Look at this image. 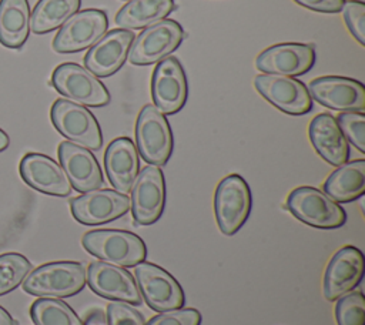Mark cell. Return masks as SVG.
<instances>
[{"label":"cell","instance_id":"38","mask_svg":"<svg viewBox=\"0 0 365 325\" xmlns=\"http://www.w3.org/2000/svg\"><path fill=\"white\" fill-rule=\"evenodd\" d=\"M9 144H10V138H9V135L0 128V153L1 151H4L7 147H9Z\"/></svg>","mask_w":365,"mask_h":325},{"label":"cell","instance_id":"29","mask_svg":"<svg viewBox=\"0 0 365 325\" xmlns=\"http://www.w3.org/2000/svg\"><path fill=\"white\" fill-rule=\"evenodd\" d=\"M30 261L17 252H7L0 255V295L16 289L24 278L30 274Z\"/></svg>","mask_w":365,"mask_h":325},{"label":"cell","instance_id":"17","mask_svg":"<svg viewBox=\"0 0 365 325\" xmlns=\"http://www.w3.org/2000/svg\"><path fill=\"white\" fill-rule=\"evenodd\" d=\"M364 254L354 245H345L329 259L324 274V296L336 301L356 288L364 277Z\"/></svg>","mask_w":365,"mask_h":325},{"label":"cell","instance_id":"20","mask_svg":"<svg viewBox=\"0 0 365 325\" xmlns=\"http://www.w3.org/2000/svg\"><path fill=\"white\" fill-rule=\"evenodd\" d=\"M20 175L27 185L48 195L67 197L73 190L63 167L46 154H26L20 161Z\"/></svg>","mask_w":365,"mask_h":325},{"label":"cell","instance_id":"7","mask_svg":"<svg viewBox=\"0 0 365 325\" xmlns=\"http://www.w3.org/2000/svg\"><path fill=\"white\" fill-rule=\"evenodd\" d=\"M53 87L67 100L88 107L110 103V93L103 81L77 63H63L51 74Z\"/></svg>","mask_w":365,"mask_h":325},{"label":"cell","instance_id":"4","mask_svg":"<svg viewBox=\"0 0 365 325\" xmlns=\"http://www.w3.org/2000/svg\"><path fill=\"white\" fill-rule=\"evenodd\" d=\"M287 208L297 220L315 228L332 229L346 221L345 210L315 187L304 185L292 190L287 198Z\"/></svg>","mask_w":365,"mask_h":325},{"label":"cell","instance_id":"24","mask_svg":"<svg viewBox=\"0 0 365 325\" xmlns=\"http://www.w3.org/2000/svg\"><path fill=\"white\" fill-rule=\"evenodd\" d=\"M324 192L336 202H351L365 192V160L339 165L324 182Z\"/></svg>","mask_w":365,"mask_h":325},{"label":"cell","instance_id":"25","mask_svg":"<svg viewBox=\"0 0 365 325\" xmlns=\"http://www.w3.org/2000/svg\"><path fill=\"white\" fill-rule=\"evenodd\" d=\"M30 7L27 0H0V43L20 48L30 33Z\"/></svg>","mask_w":365,"mask_h":325},{"label":"cell","instance_id":"15","mask_svg":"<svg viewBox=\"0 0 365 325\" xmlns=\"http://www.w3.org/2000/svg\"><path fill=\"white\" fill-rule=\"evenodd\" d=\"M315 47L309 43H278L261 51L255 66L264 74L298 77L315 64Z\"/></svg>","mask_w":365,"mask_h":325},{"label":"cell","instance_id":"31","mask_svg":"<svg viewBox=\"0 0 365 325\" xmlns=\"http://www.w3.org/2000/svg\"><path fill=\"white\" fill-rule=\"evenodd\" d=\"M336 121L346 141L359 153H365V114L362 111H342Z\"/></svg>","mask_w":365,"mask_h":325},{"label":"cell","instance_id":"9","mask_svg":"<svg viewBox=\"0 0 365 325\" xmlns=\"http://www.w3.org/2000/svg\"><path fill=\"white\" fill-rule=\"evenodd\" d=\"M137 287L147 305L157 311L165 312L182 308L185 296L178 281L164 268L153 262H140L134 269Z\"/></svg>","mask_w":365,"mask_h":325},{"label":"cell","instance_id":"6","mask_svg":"<svg viewBox=\"0 0 365 325\" xmlns=\"http://www.w3.org/2000/svg\"><path fill=\"white\" fill-rule=\"evenodd\" d=\"M50 118L56 130L71 143L88 150L101 148V128L94 114L84 105L66 98H57L51 105Z\"/></svg>","mask_w":365,"mask_h":325},{"label":"cell","instance_id":"35","mask_svg":"<svg viewBox=\"0 0 365 325\" xmlns=\"http://www.w3.org/2000/svg\"><path fill=\"white\" fill-rule=\"evenodd\" d=\"M302 7L321 13H338L342 10L345 0H294Z\"/></svg>","mask_w":365,"mask_h":325},{"label":"cell","instance_id":"5","mask_svg":"<svg viewBox=\"0 0 365 325\" xmlns=\"http://www.w3.org/2000/svg\"><path fill=\"white\" fill-rule=\"evenodd\" d=\"M251 207L250 185L240 174H230L220 181L214 194V212L222 234L234 235L248 220Z\"/></svg>","mask_w":365,"mask_h":325},{"label":"cell","instance_id":"16","mask_svg":"<svg viewBox=\"0 0 365 325\" xmlns=\"http://www.w3.org/2000/svg\"><path fill=\"white\" fill-rule=\"evenodd\" d=\"M308 91L319 104L339 111L365 110V86L349 77L322 76L314 78Z\"/></svg>","mask_w":365,"mask_h":325},{"label":"cell","instance_id":"21","mask_svg":"<svg viewBox=\"0 0 365 325\" xmlns=\"http://www.w3.org/2000/svg\"><path fill=\"white\" fill-rule=\"evenodd\" d=\"M58 160L76 191L87 192L103 185L104 178L100 164L88 148L63 141L58 145Z\"/></svg>","mask_w":365,"mask_h":325},{"label":"cell","instance_id":"8","mask_svg":"<svg viewBox=\"0 0 365 325\" xmlns=\"http://www.w3.org/2000/svg\"><path fill=\"white\" fill-rule=\"evenodd\" d=\"M184 38V29L171 19L145 27L133 41L128 60L134 66H150L170 56Z\"/></svg>","mask_w":365,"mask_h":325},{"label":"cell","instance_id":"11","mask_svg":"<svg viewBox=\"0 0 365 325\" xmlns=\"http://www.w3.org/2000/svg\"><path fill=\"white\" fill-rule=\"evenodd\" d=\"M165 205V180L160 167L145 165L131 187L130 208L133 218L140 225L154 224Z\"/></svg>","mask_w":365,"mask_h":325},{"label":"cell","instance_id":"26","mask_svg":"<svg viewBox=\"0 0 365 325\" xmlns=\"http://www.w3.org/2000/svg\"><path fill=\"white\" fill-rule=\"evenodd\" d=\"M174 0H130L115 14L120 29H145L174 11Z\"/></svg>","mask_w":365,"mask_h":325},{"label":"cell","instance_id":"32","mask_svg":"<svg viewBox=\"0 0 365 325\" xmlns=\"http://www.w3.org/2000/svg\"><path fill=\"white\" fill-rule=\"evenodd\" d=\"M341 11L354 38L361 46H365V3L359 0L345 1Z\"/></svg>","mask_w":365,"mask_h":325},{"label":"cell","instance_id":"18","mask_svg":"<svg viewBox=\"0 0 365 325\" xmlns=\"http://www.w3.org/2000/svg\"><path fill=\"white\" fill-rule=\"evenodd\" d=\"M135 34L127 29H114L106 33L84 56V67L97 77L117 73L128 58Z\"/></svg>","mask_w":365,"mask_h":325},{"label":"cell","instance_id":"13","mask_svg":"<svg viewBox=\"0 0 365 325\" xmlns=\"http://www.w3.org/2000/svg\"><path fill=\"white\" fill-rule=\"evenodd\" d=\"M257 91L274 107L291 115L311 111L312 97L308 87L298 78L279 74H259L254 80Z\"/></svg>","mask_w":365,"mask_h":325},{"label":"cell","instance_id":"28","mask_svg":"<svg viewBox=\"0 0 365 325\" xmlns=\"http://www.w3.org/2000/svg\"><path fill=\"white\" fill-rule=\"evenodd\" d=\"M30 316L36 325H83L77 314L63 301L40 298L33 302Z\"/></svg>","mask_w":365,"mask_h":325},{"label":"cell","instance_id":"23","mask_svg":"<svg viewBox=\"0 0 365 325\" xmlns=\"http://www.w3.org/2000/svg\"><path fill=\"white\" fill-rule=\"evenodd\" d=\"M308 135L315 151L328 164L339 167L348 161L349 144L332 114L322 113L315 115L309 123Z\"/></svg>","mask_w":365,"mask_h":325},{"label":"cell","instance_id":"30","mask_svg":"<svg viewBox=\"0 0 365 325\" xmlns=\"http://www.w3.org/2000/svg\"><path fill=\"white\" fill-rule=\"evenodd\" d=\"M338 325H365V296L362 292H348L335 305Z\"/></svg>","mask_w":365,"mask_h":325},{"label":"cell","instance_id":"2","mask_svg":"<svg viewBox=\"0 0 365 325\" xmlns=\"http://www.w3.org/2000/svg\"><path fill=\"white\" fill-rule=\"evenodd\" d=\"M81 244L91 255L117 267H135L147 257L144 241L124 229H93L83 235Z\"/></svg>","mask_w":365,"mask_h":325},{"label":"cell","instance_id":"27","mask_svg":"<svg viewBox=\"0 0 365 325\" xmlns=\"http://www.w3.org/2000/svg\"><path fill=\"white\" fill-rule=\"evenodd\" d=\"M81 0H38L30 16V30L44 34L61 27L78 11Z\"/></svg>","mask_w":365,"mask_h":325},{"label":"cell","instance_id":"34","mask_svg":"<svg viewBox=\"0 0 365 325\" xmlns=\"http://www.w3.org/2000/svg\"><path fill=\"white\" fill-rule=\"evenodd\" d=\"M201 314L194 308H178L153 316L147 325H200Z\"/></svg>","mask_w":365,"mask_h":325},{"label":"cell","instance_id":"1","mask_svg":"<svg viewBox=\"0 0 365 325\" xmlns=\"http://www.w3.org/2000/svg\"><path fill=\"white\" fill-rule=\"evenodd\" d=\"M86 281V268L81 262L57 261L31 271L23 281V289L36 296L66 298L78 294Z\"/></svg>","mask_w":365,"mask_h":325},{"label":"cell","instance_id":"12","mask_svg":"<svg viewBox=\"0 0 365 325\" xmlns=\"http://www.w3.org/2000/svg\"><path fill=\"white\" fill-rule=\"evenodd\" d=\"M188 96L187 76L182 64L174 56L160 60L151 76V97L163 114L178 113Z\"/></svg>","mask_w":365,"mask_h":325},{"label":"cell","instance_id":"33","mask_svg":"<svg viewBox=\"0 0 365 325\" xmlns=\"http://www.w3.org/2000/svg\"><path fill=\"white\" fill-rule=\"evenodd\" d=\"M106 318L108 325H145L143 315L121 301H113L107 305Z\"/></svg>","mask_w":365,"mask_h":325},{"label":"cell","instance_id":"36","mask_svg":"<svg viewBox=\"0 0 365 325\" xmlns=\"http://www.w3.org/2000/svg\"><path fill=\"white\" fill-rule=\"evenodd\" d=\"M83 325H108V324H107L106 314H103L101 311H94L87 315L86 322Z\"/></svg>","mask_w":365,"mask_h":325},{"label":"cell","instance_id":"37","mask_svg":"<svg viewBox=\"0 0 365 325\" xmlns=\"http://www.w3.org/2000/svg\"><path fill=\"white\" fill-rule=\"evenodd\" d=\"M0 325H16V321L3 306H0Z\"/></svg>","mask_w":365,"mask_h":325},{"label":"cell","instance_id":"19","mask_svg":"<svg viewBox=\"0 0 365 325\" xmlns=\"http://www.w3.org/2000/svg\"><path fill=\"white\" fill-rule=\"evenodd\" d=\"M87 281L97 295L128 304H141V294L133 275L117 265L103 261L91 262L87 268Z\"/></svg>","mask_w":365,"mask_h":325},{"label":"cell","instance_id":"14","mask_svg":"<svg viewBox=\"0 0 365 325\" xmlns=\"http://www.w3.org/2000/svg\"><path fill=\"white\" fill-rule=\"evenodd\" d=\"M73 217L84 225H100L114 221L130 211L127 194L115 190H91L70 201Z\"/></svg>","mask_w":365,"mask_h":325},{"label":"cell","instance_id":"10","mask_svg":"<svg viewBox=\"0 0 365 325\" xmlns=\"http://www.w3.org/2000/svg\"><path fill=\"white\" fill-rule=\"evenodd\" d=\"M107 27L108 19L103 10H80L60 27L53 40V50L61 54L86 50L106 34Z\"/></svg>","mask_w":365,"mask_h":325},{"label":"cell","instance_id":"22","mask_svg":"<svg viewBox=\"0 0 365 325\" xmlns=\"http://www.w3.org/2000/svg\"><path fill=\"white\" fill-rule=\"evenodd\" d=\"M104 168L115 191L127 194L140 171L138 151L128 137L113 140L104 153Z\"/></svg>","mask_w":365,"mask_h":325},{"label":"cell","instance_id":"3","mask_svg":"<svg viewBox=\"0 0 365 325\" xmlns=\"http://www.w3.org/2000/svg\"><path fill=\"white\" fill-rule=\"evenodd\" d=\"M137 151L151 165H164L174 148V138L167 117L153 104H145L135 121Z\"/></svg>","mask_w":365,"mask_h":325}]
</instances>
